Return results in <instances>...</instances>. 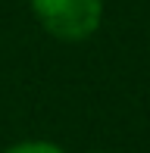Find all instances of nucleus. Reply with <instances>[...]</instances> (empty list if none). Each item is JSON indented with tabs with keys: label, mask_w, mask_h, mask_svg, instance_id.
<instances>
[{
	"label": "nucleus",
	"mask_w": 150,
	"mask_h": 153,
	"mask_svg": "<svg viewBox=\"0 0 150 153\" xmlns=\"http://www.w3.org/2000/svg\"><path fill=\"white\" fill-rule=\"evenodd\" d=\"M38 22L59 41H85L100 28L103 0H31Z\"/></svg>",
	"instance_id": "obj_1"
},
{
	"label": "nucleus",
	"mask_w": 150,
	"mask_h": 153,
	"mask_svg": "<svg viewBox=\"0 0 150 153\" xmlns=\"http://www.w3.org/2000/svg\"><path fill=\"white\" fill-rule=\"evenodd\" d=\"M6 153H63V150L50 141H22V144H13Z\"/></svg>",
	"instance_id": "obj_2"
}]
</instances>
